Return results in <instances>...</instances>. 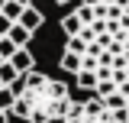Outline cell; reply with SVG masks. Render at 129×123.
<instances>
[{"instance_id":"obj_1","label":"cell","mask_w":129,"mask_h":123,"mask_svg":"<svg viewBox=\"0 0 129 123\" xmlns=\"http://www.w3.org/2000/svg\"><path fill=\"white\" fill-rule=\"evenodd\" d=\"M68 104H71V88L32 68L10 113H16L26 123H58L68 113Z\"/></svg>"},{"instance_id":"obj_2","label":"cell","mask_w":129,"mask_h":123,"mask_svg":"<svg viewBox=\"0 0 129 123\" xmlns=\"http://www.w3.org/2000/svg\"><path fill=\"white\" fill-rule=\"evenodd\" d=\"M61 123H129V110H110V107H103L97 97H90V100H71L68 113L61 117Z\"/></svg>"},{"instance_id":"obj_3","label":"cell","mask_w":129,"mask_h":123,"mask_svg":"<svg viewBox=\"0 0 129 123\" xmlns=\"http://www.w3.org/2000/svg\"><path fill=\"white\" fill-rule=\"evenodd\" d=\"M7 62L13 65L19 75H26V71H32V68H36V58H32V52H29V49H16V52H13Z\"/></svg>"},{"instance_id":"obj_4","label":"cell","mask_w":129,"mask_h":123,"mask_svg":"<svg viewBox=\"0 0 129 123\" xmlns=\"http://www.w3.org/2000/svg\"><path fill=\"white\" fill-rule=\"evenodd\" d=\"M23 29H29V32H36L39 26H42V13L36 10V7H23V13H19V19H16Z\"/></svg>"},{"instance_id":"obj_5","label":"cell","mask_w":129,"mask_h":123,"mask_svg":"<svg viewBox=\"0 0 129 123\" xmlns=\"http://www.w3.org/2000/svg\"><path fill=\"white\" fill-rule=\"evenodd\" d=\"M7 39H10L16 49H26V46H29V39H32V32L23 29L19 23H13V26H10V32H7Z\"/></svg>"},{"instance_id":"obj_6","label":"cell","mask_w":129,"mask_h":123,"mask_svg":"<svg viewBox=\"0 0 129 123\" xmlns=\"http://www.w3.org/2000/svg\"><path fill=\"white\" fill-rule=\"evenodd\" d=\"M97 100H100L103 107H110V110H129V107H126V97H123V94H119V91H113V94H107V97H97Z\"/></svg>"},{"instance_id":"obj_7","label":"cell","mask_w":129,"mask_h":123,"mask_svg":"<svg viewBox=\"0 0 129 123\" xmlns=\"http://www.w3.org/2000/svg\"><path fill=\"white\" fill-rule=\"evenodd\" d=\"M19 13H23V7H19V3H13V0H3V7H0V16H7L10 23H16V19H19Z\"/></svg>"},{"instance_id":"obj_8","label":"cell","mask_w":129,"mask_h":123,"mask_svg":"<svg viewBox=\"0 0 129 123\" xmlns=\"http://www.w3.org/2000/svg\"><path fill=\"white\" fill-rule=\"evenodd\" d=\"M71 78H74V84H78V88H84V91H94V84H97L94 71H78V75H71Z\"/></svg>"},{"instance_id":"obj_9","label":"cell","mask_w":129,"mask_h":123,"mask_svg":"<svg viewBox=\"0 0 129 123\" xmlns=\"http://www.w3.org/2000/svg\"><path fill=\"white\" fill-rule=\"evenodd\" d=\"M61 68L68 71V75H78V71H81V55H71V52H64V55H61Z\"/></svg>"},{"instance_id":"obj_10","label":"cell","mask_w":129,"mask_h":123,"mask_svg":"<svg viewBox=\"0 0 129 123\" xmlns=\"http://www.w3.org/2000/svg\"><path fill=\"white\" fill-rule=\"evenodd\" d=\"M16 75H19V71H16L10 62H3V65H0V84H3V88H10V84L16 81Z\"/></svg>"},{"instance_id":"obj_11","label":"cell","mask_w":129,"mask_h":123,"mask_svg":"<svg viewBox=\"0 0 129 123\" xmlns=\"http://www.w3.org/2000/svg\"><path fill=\"white\" fill-rule=\"evenodd\" d=\"M13 104H16L13 91H10V88H0V113H10V110H13Z\"/></svg>"},{"instance_id":"obj_12","label":"cell","mask_w":129,"mask_h":123,"mask_svg":"<svg viewBox=\"0 0 129 123\" xmlns=\"http://www.w3.org/2000/svg\"><path fill=\"white\" fill-rule=\"evenodd\" d=\"M61 29H64V36H78V29H81V19H78L74 13H68V16L61 19Z\"/></svg>"},{"instance_id":"obj_13","label":"cell","mask_w":129,"mask_h":123,"mask_svg":"<svg viewBox=\"0 0 129 123\" xmlns=\"http://www.w3.org/2000/svg\"><path fill=\"white\" fill-rule=\"evenodd\" d=\"M13 52H16V46L10 42V39H7V36H3V39H0V62H7L10 55H13Z\"/></svg>"},{"instance_id":"obj_14","label":"cell","mask_w":129,"mask_h":123,"mask_svg":"<svg viewBox=\"0 0 129 123\" xmlns=\"http://www.w3.org/2000/svg\"><path fill=\"white\" fill-rule=\"evenodd\" d=\"M10 26H13V23H10V19H7V16H0V39H3V36H7V32H10Z\"/></svg>"},{"instance_id":"obj_15","label":"cell","mask_w":129,"mask_h":123,"mask_svg":"<svg viewBox=\"0 0 129 123\" xmlns=\"http://www.w3.org/2000/svg\"><path fill=\"white\" fill-rule=\"evenodd\" d=\"M13 3H19V7H32L36 0H13Z\"/></svg>"},{"instance_id":"obj_16","label":"cell","mask_w":129,"mask_h":123,"mask_svg":"<svg viewBox=\"0 0 129 123\" xmlns=\"http://www.w3.org/2000/svg\"><path fill=\"white\" fill-rule=\"evenodd\" d=\"M0 123H10V113H0Z\"/></svg>"},{"instance_id":"obj_17","label":"cell","mask_w":129,"mask_h":123,"mask_svg":"<svg viewBox=\"0 0 129 123\" xmlns=\"http://www.w3.org/2000/svg\"><path fill=\"white\" fill-rule=\"evenodd\" d=\"M126 107H129V97H126Z\"/></svg>"},{"instance_id":"obj_18","label":"cell","mask_w":129,"mask_h":123,"mask_svg":"<svg viewBox=\"0 0 129 123\" xmlns=\"http://www.w3.org/2000/svg\"><path fill=\"white\" fill-rule=\"evenodd\" d=\"M0 7H3V0H0Z\"/></svg>"},{"instance_id":"obj_19","label":"cell","mask_w":129,"mask_h":123,"mask_svg":"<svg viewBox=\"0 0 129 123\" xmlns=\"http://www.w3.org/2000/svg\"><path fill=\"white\" fill-rule=\"evenodd\" d=\"M0 65H3V62H0Z\"/></svg>"},{"instance_id":"obj_20","label":"cell","mask_w":129,"mask_h":123,"mask_svg":"<svg viewBox=\"0 0 129 123\" xmlns=\"http://www.w3.org/2000/svg\"><path fill=\"white\" fill-rule=\"evenodd\" d=\"M0 88H3V84H0Z\"/></svg>"}]
</instances>
